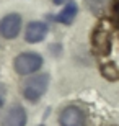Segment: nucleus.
<instances>
[{
  "mask_svg": "<svg viewBox=\"0 0 119 126\" xmlns=\"http://www.w3.org/2000/svg\"><path fill=\"white\" fill-rule=\"evenodd\" d=\"M49 75L47 74H36L31 75L28 80H25L23 87H21V92H23V97L26 98L28 102H38L42 95L47 92L49 89Z\"/></svg>",
  "mask_w": 119,
  "mask_h": 126,
  "instance_id": "nucleus-1",
  "label": "nucleus"
},
{
  "mask_svg": "<svg viewBox=\"0 0 119 126\" xmlns=\"http://www.w3.org/2000/svg\"><path fill=\"white\" fill-rule=\"evenodd\" d=\"M41 65H42L41 54L33 52V51L20 52L18 56L15 57V62H13L15 70H16V74H20V75L36 74V70L41 69Z\"/></svg>",
  "mask_w": 119,
  "mask_h": 126,
  "instance_id": "nucleus-2",
  "label": "nucleus"
},
{
  "mask_svg": "<svg viewBox=\"0 0 119 126\" xmlns=\"http://www.w3.org/2000/svg\"><path fill=\"white\" fill-rule=\"evenodd\" d=\"M21 31V16L18 13H8L0 20V36L5 39H15Z\"/></svg>",
  "mask_w": 119,
  "mask_h": 126,
  "instance_id": "nucleus-3",
  "label": "nucleus"
},
{
  "mask_svg": "<svg viewBox=\"0 0 119 126\" xmlns=\"http://www.w3.org/2000/svg\"><path fill=\"white\" fill-rule=\"evenodd\" d=\"M60 126H85L87 123V115L80 107H70L64 108L59 115Z\"/></svg>",
  "mask_w": 119,
  "mask_h": 126,
  "instance_id": "nucleus-4",
  "label": "nucleus"
},
{
  "mask_svg": "<svg viewBox=\"0 0 119 126\" xmlns=\"http://www.w3.org/2000/svg\"><path fill=\"white\" fill-rule=\"evenodd\" d=\"M26 111L23 107L13 105L2 116V126H26Z\"/></svg>",
  "mask_w": 119,
  "mask_h": 126,
  "instance_id": "nucleus-5",
  "label": "nucleus"
},
{
  "mask_svg": "<svg viewBox=\"0 0 119 126\" xmlns=\"http://www.w3.org/2000/svg\"><path fill=\"white\" fill-rule=\"evenodd\" d=\"M47 34V25L44 21H31L25 30V39L28 43H41Z\"/></svg>",
  "mask_w": 119,
  "mask_h": 126,
  "instance_id": "nucleus-6",
  "label": "nucleus"
},
{
  "mask_svg": "<svg viewBox=\"0 0 119 126\" xmlns=\"http://www.w3.org/2000/svg\"><path fill=\"white\" fill-rule=\"evenodd\" d=\"M77 13H78V7H77V3H73V2H69V3H67L64 8H62V12L57 15V18H55V20H57L59 23L70 25L73 20H75Z\"/></svg>",
  "mask_w": 119,
  "mask_h": 126,
  "instance_id": "nucleus-7",
  "label": "nucleus"
},
{
  "mask_svg": "<svg viewBox=\"0 0 119 126\" xmlns=\"http://www.w3.org/2000/svg\"><path fill=\"white\" fill-rule=\"evenodd\" d=\"M85 3H87V8L90 10L93 15L101 16V15L106 12V8H108L109 0H85Z\"/></svg>",
  "mask_w": 119,
  "mask_h": 126,
  "instance_id": "nucleus-8",
  "label": "nucleus"
},
{
  "mask_svg": "<svg viewBox=\"0 0 119 126\" xmlns=\"http://www.w3.org/2000/svg\"><path fill=\"white\" fill-rule=\"evenodd\" d=\"M5 97H7V89H5V85L0 82V108L3 107L5 103Z\"/></svg>",
  "mask_w": 119,
  "mask_h": 126,
  "instance_id": "nucleus-9",
  "label": "nucleus"
},
{
  "mask_svg": "<svg viewBox=\"0 0 119 126\" xmlns=\"http://www.w3.org/2000/svg\"><path fill=\"white\" fill-rule=\"evenodd\" d=\"M54 2V5H62V3H69L70 0H52Z\"/></svg>",
  "mask_w": 119,
  "mask_h": 126,
  "instance_id": "nucleus-10",
  "label": "nucleus"
},
{
  "mask_svg": "<svg viewBox=\"0 0 119 126\" xmlns=\"http://www.w3.org/2000/svg\"><path fill=\"white\" fill-rule=\"evenodd\" d=\"M39 126H44V125H39Z\"/></svg>",
  "mask_w": 119,
  "mask_h": 126,
  "instance_id": "nucleus-11",
  "label": "nucleus"
}]
</instances>
